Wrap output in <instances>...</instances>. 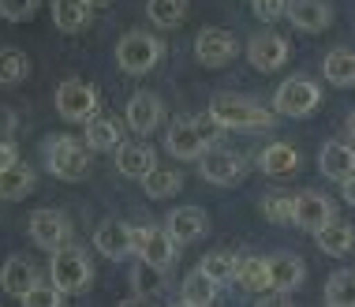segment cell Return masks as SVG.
<instances>
[{
  "mask_svg": "<svg viewBox=\"0 0 355 307\" xmlns=\"http://www.w3.org/2000/svg\"><path fill=\"white\" fill-rule=\"evenodd\" d=\"M209 117L225 131H270L277 124V113L262 109L251 98H236V94H217L209 101Z\"/></svg>",
  "mask_w": 355,
  "mask_h": 307,
  "instance_id": "obj_1",
  "label": "cell"
},
{
  "mask_svg": "<svg viewBox=\"0 0 355 307\" xmlns=\"http://www.w3.org/2000/svg\"><path fill=\"white\" fill-rule=\"evenodd\" d=\"M49 281L60 292H68V296L86 292L94 285V263H90V255H86L83 247H71V244L56 247L53 258H49Z\"/></svg>",
  "mask_w": 355,
  "mask_h": 307,
  "instance_id": "obj_2",
  "label": "cell"
},
{
  "mask_svg": "<svg viewBox=\"0 0 355 307\" xmlns=\"http://www.w3.org/2000/svg\"><path fill=\"white\" fill-rule=\"evenodd\" d=\"M161 56H165V42L146 34V31H131L116 42V64H120V72H128V75L153 72L161 64Z\"/></svg>",
  "mask_w": 355,
  "mask_h": 307,
  "instance_id": "obj_3",
  "label": "cell"
},
{
  "mask_svg": "<svg viewBox=\"0 0 355 307\" xmlns=\"http://www.w3.org/2000/svg\"><path fill=\"white\" fill-rule=\"evenodd\" d=\"M45 165L56 180H83L86 172H90V154L79 139L71 135H60V139H49L45 142Z\"/></svg>",
  "mask_w": 355,
  "mask_h": 307,
  "instance_id": "obj_4",
  "label": "cell"
},
{
  "mask_svg": "<svg viewBox=\"0 0 355 307\" xmlns=\"http://www.w3.org/2000/svg\"><path fill=\"white\" fill-rule=\"evenodd\" d=\"M318 105H322V86L314 79H303V75L284 79L273 94V113H281V117H311Z\"/></svg>",
  "mask_w": 355,
  "mask_h": 307,
  "instance_id": "obj_5",
  "label": "cell"
},
{
  "mask_svg": "<svg viewBox=\"0 0 355 307\" xmlns=\"http://www.w3.org/2000/svg\"><path fill=\"white\" fill-rule=\"evenodd\" d=\"M98 86L83 83V79H64L56 86V113L71 124H86L90 117H98Z\"/></svg>",
  "mask_w": 355,
  "mask_h": 307,
  "instance_id": "obj_6",
  "label": "cell"
},
{
  "mask_svg": "<svg viewBox=\"0 0 355 307\" xmlns=\"http://www.w3.org/2000/svg\"><path fill=\"white\" fill-rule=\"evenodd\" d=\"M198 172H202V180H209V184H239V180L247 176V161L243 154L236 150H225V147H206V154L198 158Z\"/></svg>",
  "mask_w": 355,
  "mask_h": 307,
  "instance_id": "obj_7",
  "label": "cell"
},
{
  "mask_svg": "<svg viewBox=\"0 0 355 307\" xmlns=\"http://www.w3.org/2000/svg\"><path fill=\"white\" fill-rule=\"evenodd\" d=\"M31 240L42 251H56V247H64L71 240V222H68V214H60V210H53V206H42V210H34L31 214Z\"/></svg>",
  "mask_w": 355,
  "mask_h": 307,
  "instance_id": "obj_8",
  "label": "cell"
},
{
  "mask_svg": "<svg viewBox=\"0 0 355 307\" xmlns=\"http://www.w3.org/2000/svg\"><path fill=\"white\" fill-rule=\"evenodd\" d=\"M135 255L157 270H168L180 255V244L168 229H135Z\"/></svg>",
  "mask_w": 355,
  "mask_h": 307,
  "instance_id": "obj_9",
  "label": "cell"
},
{
  "mask_svg": "<svg viewBox=\"0 0 355 307\" xmlns=\"http://www.w3.org/2000/svg\"><path fill=\"white\" fill-rule=\"evenodd\" d=\"M236 53H239L236 34L220 31V26H206V31L195 38V56L206 68H225L228 60H236Z\"/></svg>",
  "mask_w": 355,
  "mask_h": 307,
  "instance_id": "obj_10",
  "label": "cell"
},
{
  "mask_svg": "<svg viewBox=\"0 0 355 307\" xmlns=\"http://www.w3.org/2000/svg\"><path fill=\"white\" fill-rule=\"evenodd\" d=\"M165 147H168V154L172 158H180V161H198L206 154V147H209V139L202 135V128H198L195 120H176L168 128V135H165Z\"/></svg>",
  "mask_w": 355,
  "mask_h": 307,
  "instance_id": "obj_11",
  "label": "cell"
},
{
  "mask_svg": "<svg viewBox=\"0 0 355 307\" xmlns=\"http://www.w3.org/2000/svg\"><path fill=\"white\" fill-rule=\"evenodd\" d=\"M161 120H165V105H161L157 94H131L128 101V128L135 131V135H150V131L161 128Z\"/></svg>",
  "mask_w": 355,
  "mask_h": 307,
  "instance_id": "obj_12",
  "label": "cell"
},
{
  "mask_svg": "<svg viewBox=\"0 0 355 307\" xmlns=\"http://www.w3.org/2000/svg\"><path fill=\"white\" fill-rule=\"evenodd\" d=\"M94 247L105 255V258H128L135 255V229L123 225V222H101L98 233H94Z\"/></svg>",
  "mask_w": 355,
  "mask_h": 307,
  "instance_id": "obj_13",
  "label": "cell"
},
{
  "mask_svg": "<svg viewBox=\"0 0 355 307\" xmlns=\"http://www.w3.org/2000/svg\"><path fill=\"white\" fill-rule=\"evenodd\" d=\"M247 60H251V68H258V72L284 68L288 42H284L281 34H254L251 42H247Z\"/></svg>",
  "mask_w": 355,
  "mask_h": 307,
  "instance_id": "obj_14",
  "label": "cell"
},
{
  "mask_svg": "<svg viewBox=\"0 0 355 307\" xmlns=\"http://www.w3.org/2000/svg\"><path fill=\"white\" fill-rule=\"evenodd\" d=\"M333 217H337L333 199L318 195V191H303V195L295 199V225L306 229V233H318L322 225L333 222Z\"/></svg>",
  "mask_w": 355,
  "mask_h": 307,
  "instance_id": "obj_15",
  "label": "cell"
},
{
  "mask_svg": "<svg viewBox=\"0 0 355 307\" xmlns=\"http://www.w3.org/2000/svg\"><path fill=\"white\" fill-rule=\"evenodd\" d=\"M318 169L325 172L329 180H337V184H344L348 176H355V142H325L322 154H318Z\"/></svg>",
  "mask_w": 355,
  "mask_h": 307,
  "instance_id": "obj_16",
  "label": "cell"
},
{
  "mask_svg": "<svg viewBox=\"0 0 355 307\" xmlns=\"http://www.w3.org/2000/svg\"><path fill=\"white\" fill-rule=\"evenodd\" d=\"M288 19L300 31L318 34L333 23V8H329V0H288Z\"/></svg>",
  "mask_w": 355,
  "mask_h": 307,
  "instance_id": "obj_17",
  "label": "cell"
},
{
  "mask_svg": "<svg viewBox=\"0 0 355 307\" xmlns=\"http://www.w3.org/2000/svg\"><path fill=\"white\" fill-rule=\"evenodd\" d=\"M165 229L176 236V244H191V240L206 236L209 217H206L202 206H180V210H172V214L165 217Z\"/></svg>",
  "mask_w": 355,
  "mask_h": 307,
  "instance_id": "obj_18",
  "label": "cell"
},
{
  "mask_svg": "<svg viewBox=\"0 0 355 307\" xmlns=\"http://www.w3.org/2000/svg\"><path fill=\"white\" fill-rule=\"evenodd\" d=\"M37 281H42V277H37V266L23 255H12L4 263V270H0V285H4V292L15 296V300H23V292L34 289Z\"/></svg>",
  "mask_w": 355,
  "mask_h": 307,
  "instance_id": "obj_19",
  "label": "cell"
},
{
  "mask_svg": "<svg viewBox=\"0 0 355 307\" xmlns=\"http://www.w3.org/2000/svg\"><path fill=\"white\" fill-rule=\"evenodd\" d=\"M153 165H157V154H153L150 142H123L116 150V169L128 180H142Z\"/></svg>",
  "mask_w": 355,
  "mask_h": 307,
  "instance_id": "obj_20",
  "label": "cell"
},
{
  "mask_svg": "<svg viewBox=\"0 0 355 307\" xmlns=\"http://www.w3.org/2000/svg\"><path fill=\"white\" fill-rule=\"evenodd\" d=\"M86 147L90 150H120L123 124L116 117H90L86 120Z\"/></svg>",
  "mask_w": 355,
  "mask_h": 307,
  "instance_id": "obj_21",
  "label": "cell"
},
{
  "mask_svg": "<svg viewBox=\"0 0 355 307\" xmlns=\"http://www.w3.org/2000/svg\"><path fill=\"white\" fill-rule=\"evenodd\" d=\"M266 263H270V281H273V289L295 292V289L303 285V277H306L303 258H295V255H273V258H266Z\"/></svg>",
  "mask_w": 355,
  "mask_h": 307,
  "instance_id": "obj_22",
  "label": "cell"
},
{
  "mask_svg": "<svg viewBox=\"0 0 355 307\" xmlns=\"http://www.w3.org/2000/svg\"><path fill=\"white\" fill-rule=\"evenodd\" d=\"M37 176L31 165H23V161H15V165H8L4 172H0V199L4 203H19V199H26L34 191Z\"/></svg>",
  "mask_w": 355,
  "mask_h": 307,
  "instance_id": "obj_23",
  "label": "cell"
},
{
  "mask_svg": "<svg viewBox=\"0 0 355 307\" xmlns=\"http://www.w3.org/2000/svg\"><path fill=\"white\" fill-rule=\"evenodd\" d=\"M258 169L266 176H288V172L300 169V150L288 147V142H270V147L258 154Z\"/></svg>",
  "mask_w": 355,
  "mask_h": 307,
  "instance_id": "obj_24",
  "label": "cell"
},
{
  "mask_svg": "<svg viewBox=\"0 0 355 307\" xmlns=\"http://www.w3.org/2000/svg\"><path fill=\"white\" fill-rule=\"evenodd\" d=\"M217 292H220V285L202 270V266H198L195 274H187V277H184V289H180V304H187V307H209V304L217 300Z\"/></svg>",
  "mask_w": 355,
  "mask_h": 307,
  "instance_id": "obj_25",
  "label": "cell"
},
{
  "mask_svg": "<svg viewBox=\"0 0 355 307\" xmlns=\"http://www.w3.org/2000/svg\"><path fill=\"white\" fill-rule=\"evenodd\" d=\"M236 285H239L243 292H251V296H262L266 289H273V281H270V263H266V258H254V255L239 258Z\"/></svg>",
  "mask_w": 355,
  "mask_h": 307,
  "instance_id": "obj_26",
  "label": "cell"
},
{
  "mask_svg": "<svg viewBox=\"0 0 355 307\" xmlns=\"http://www.w3.org/2000/svg\"><path fill=\"white\" fill-rule=\"evenodd\" d=\"M314 240H318V247H322L325 255L340 258V255H348L352 247H355V229L348 222H337V217H333L329 225H322L318 233H314Z\"/></svg>",
  "mask_w": 355,
  "mask_h": 307,
  "instance_id": "obj_27",
  "label": "cell"
},
{
  "mask_svg": "<svg viewBox=\"0 0 355 307\" xmlns=\"http://www.w3.org/2000/svg\"><path fill=\"white\" fill-rule=\"evenodd\" d=\"M53 23L64 34H79L90 23V4L86 0H53Z\"/></svg>",
  "mask_w": 355,
  "mask_h": 307,
  "instance_id": "obj_28",
  "label": "cell"
},
{
  "mask_svg": "<svg viewBox=\"0 0 355 307\" xmlns=\"http://www.w3.org/2000/svg\"><path fill=\"white\" fill-rule=\"evenodd\" d=\"M165 270H157V266H150V263H142L139 258V266L131 270V285H135V296H128L123 304H142V300H153V296L161 292V285H165V277H161Z\"/></svg>",
  "mask_w": 355,
  "mask_h": 307,
  "instance_id": "obj_29",
  "label": "cell"
},
{
  "mask_svg": "<svg viewBox=\"0 0 355 307\" xmlns=\"http://www.w3.org/2000/svg\"><path fill=\"white\" fill-rule=\"evenodd\" d=\"M325 79H329L333 86H355V49H333L329 56H325Z\"/></svg>",
  "mask_w": 355,
  "mask_h": 307,
  "instance_id": "obj_30",
  "label": "cell"
},
{
  "mask_svg": "<svg viewBox=\"0 0 355 307\" xmlns=\"http://www.w3.org/2000/svg\"><path fill=\"white\" fill-rule=\"evenodd\" d=\"M142 188H146V195H150V199H168V195H176V191L184 188V176H180L176 169H161V165H153L146 176H142Z\"/></svg>",
  "mask_w": 355,
  "mask_h": 307,
  "instance_id": "obj_31",
  "label": "cell"
},
{
  "mask_svg": "<svg viewBox=\"0 0 355 307\" xmlns=\"http://www.w3.org/2000/svg\"><path fill=\"white\" fill-rule=\"evenodd\" d=\"M146 15L153 26H161V31H172V26H180L187 19V0H150L146 4Z\"/></svg>",
  "mask_w": 355,
  "mask_h": 307,
  "instance_id": "obj_32",
  "label": "cell"
},
{
  "mask_svg": "<svg viewBox=\"0 0 355 307\" xmlns=\"http://www.w3.org/2000/svg\"><path fill=\"white\" fill-rule=\"evenodd\" d=\"M325 304L329 307H355V270H337L325 281Z\"/></svg>",
  "mask_w": 355,
  "mask_h": 307,
  "instance_id": "obj_33",
  "label": "cell"
},
{
  "mask_svg": "<svg viewBox=\"0 0 355 307\" xmlns=\"http://www.w3.org/2000/svg\"><path fill=\"white\" fill-rule=\"evenodd\" d=\"M198 266H202V270H206L209 277H214L217 285H228V281H236L239 258H236L232 251H209V255H206V258H202V263H198Z\"/></svg>",
  "mask_w": 355,
  "mask_h": 307,
  "instance_id": "obj_34",
  "label": "cell"
},
{
  "mask_svg": "<svg viewBox=\"0 0 355 307\" xmlns=\"http://www.w3.org/2000/svg\"><path fill=\"white\" fill-rule=\"evenodd\" d=\"M26 72H31V60H26L23 49H0V86L23 83Z\"/></svg>",
  "mask_w": 355,
  "mask_h": 307,
  "instance_id": "obj_35",
  "label": "cell"
},
{
  "mask_svg": "<svg viewBox=\"0 0 355 307\" xmlns=\"http://www.w3.org/2000/svg\"><path fill=\"white\" fill-rule=\"evenodd\" d=\"M262 214L270 217L273 225H295V199L292 195H266Z\"/></svg>",
  "mask_w": 355,
  "mask_h": 307,
  "instance_id": "obj_36",
  "label": "cell"
},
{
  "mask_svg": "<svg viewBox=\"0 0 355 307\" xmlns=\"http://www.w3.org/2000/svg\"><path fill=\"white\" fill-rule=\"evenodd\" d=\"M64 296H68V292H60L53 281H49V285L37 281L34 289H26V292H23V307H60V304H64Z\"/></svg>",
  "mask_w": 355,
  "mask_h": 307,
  "instance_id": "obj_37",
  "label": "cell"
},
{
  "mask_svg": "<svg viewBox=\"0 0 355 307\" xmlns=\"http://www.w3.org/2000/svg\"><path fill=\"white\" fill-rule=\"evenodd\" d=\"M37 8H42V0H0V19H8V23H26V19L37 15Z\"/></svg>",
  "mask_w": 355,
  "mask_h": 307,
  "instance_id": "obj_38",
  "label": "cell"
},
{
  "mask_svg": "<svg viewBox=\"0 0 355 307\" xmlns=\"http://www.w3.org/2000/svg\"><path fill=\"white\" fill-rule=\"evenodd\" d=\"M254 15L262 23H277V19H288V0H251Z\"/></svg>",
  "mask_w": 355,
  "mask_h": 307,
  "instance_id": "obj_39",
  "label": "cell"
},
{
  "mask_svg": "<svg viewBox=\"0 0 355 307\" xmlns=\"http://www.w3.org/2000/svg\"><path fill=\"white\" fill-rule=\"evenodd\" d=\"M19 161V147L12 139H0V172H4L8 165H15Z\"/></svg>",
  "mask_w": 355,
  "mask_h": 307,
  "instance_id": "obj_40",
  "label": "cell"
},
{
  "mask_svg": "<svg viewBox=\"0 0 355 307\" xmlns=\"http://www.w3.org/2000/svg\"><path fill=\"white\" fill-rule=\"evenodd\" d=\"M340 195H344V203H348V206H355V176H348L340 184Z\"/></svg>",
  "mask_w": 355,
  "mask_h": 307,
  "instance_id": "obj_41",
  "label": "cell"
},
{
  "mask_svg": "<svg viewBox=\"0 0 355 307\" xmlns=\"http://www.w3.org/2000/svg\"><path fill=\"white\" fill-rule=\"evenodd\" d=\"M348 135L355 139V113H352V117H348Z\"/></svg>",
  "mask_w": 355,
  "mask_h": 307,
  "instance_id": "obj_42",
  "label": "cell"
},
{
  "mask_svg": "<svg viewBox=\"0 0 355 307\" xmlns=\"http://www.w3.org/2000/svg\"><path fill=\"white\" fill-rule=\"evenodd\" d=\"M86 4H90V8H98V4H109V0H86Z\"/></svg>",
  "mask_w": 355,
  "mask_h": 307,
  "instance_id": "obj_43",
  "label": "cell"
}]
</instances>
